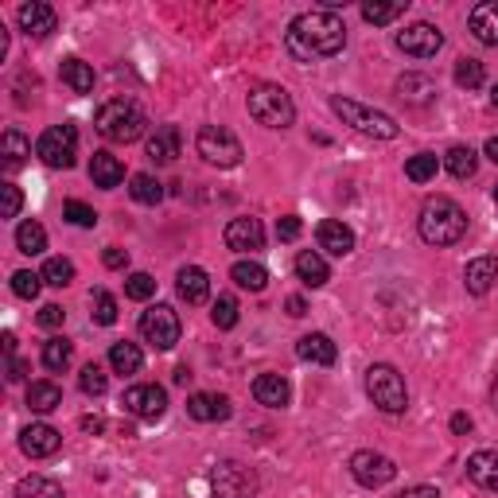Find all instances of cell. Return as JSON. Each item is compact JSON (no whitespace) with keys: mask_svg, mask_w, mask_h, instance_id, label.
Returning <instances> with one entry per match:
<instances>
[{"mask_svg":"<svg viewBox=\"0 0 498 498\" xmlns=\"http://www.w3.org/2000/svg\"><path fill=\"white\" fill-rule=\"evenodd\" d=\"M292 58L300 63H316V58H331L347 47V24L335 12H324V8H311V12H300L288 24L285 35Z\"/></svg>","mask_w":498,"mask_h":498,"instance_id":"obj_1","label":"cell"},{"mask_svg":"<svg viewBox=\"0 0 498 498\" xmlns=\"http://www.w3.org/2000/svg\"><path fill=\"white\" fill-rule=\"evenodd\" d=\"M417 230H421V238L428 241V246H456V241L467 234V211L460 207V203L436 195V199H428L421 207Z\"/></svg>","mask_w":498,"mask_h":498,"instance_id":"obj_2","label":"cell"},{"mask_svg":"<svg viewBox=\"0 0 498 498\" xmlns=\"http://www.w3.org/2000/svg\"><path fill=\"white\" fill-rule=\"evenodd\" d=\"M94 129L113 144H133L149 129V117H144V110L136 102H129V97H113V102H105L102 110L94 113Z\"/></svg>","mask_w":498,"mask_h":498,"instance_id":"obj_3","label":"cell"},{"mask_svg":"<svg viewBox=\"0 0 498 498\" xmlns=\"http://www.w3.org/2000/svg\"><path fill=\"white\" fill-rule=\"evenodd\" d=\"M246 105H249V117L265 129H288L296 121V105H292V94L277 82H257L249 86L246 94Z\"/></svg>","mask_w":498,"mask_h":498,"instance_id":"obj_4","label":"cell"},{"mask_svg":"<svg viewBox=\"0 0 498 498\" xmlns=\"http://www.w3.org/2000/svg\"><path fill=\"white\" fill-rule=\"evenodd\" d=\"M366 394L382 413L397 417L409 409V389H405V378L397 374V366L389 363H374L366 370Z\"/></svg>","mask_w":498,"mask_h":498,"instance_id":"obj_5","label":"cell"},{"mask_svg":"<svg viewBox=\"0 0 498 498\" xmlns=\"http://www.w3.org/2000/svg\"><path fill=\"white\" fill-rule=\"evenodd\" d=\"M331 110H335L343 121L350 125V129H358L363 136H374V141H394L397 133V121L382 110H370V105L363 102H350V97H331Z\"/></svg>","mask_w":498,"mask_h":498,"instance_id":"obj_6","label":"cell"},{"mask_svg":"<svg viewBox=\"0 0 498 498\" xmlns=\"http://www.w3.org/2000/svg\"><path fill=\"white\" fill-rule=\"evenodd\" d=\"M195 152H199L211 168H238L241 156H246L241 141L230 129H222V125H203L199 136H195Z\"/></svg>","mask_w":498,"mask_h":498,"instance_id":"obj_7","label":"cell"},{"mask_svg":"<svg viewBox=\"0 0 498 498\" xmlns=\"http://www.w3.org/2000/svg\"><path fill=\"white\" fill-rule=\"evenodd\" d=\"M141 335L144 343H152L156 350H175L180 347V316H175L172 304H152L149 311H141Z\"/></svg>","mask_w":498,"mask_h":498,"instance_id":"obj_8","label":"cell"},{"mask_svg":"<svg viewBox=\"0 0 498 498\" xmlns=\"http://www.w3.org/2000/svg\"><path fill=\"white\" fill-rule=\"evenodd\" d=\"M35 156L47 164V168H74L78 129L74 125H51V129L35 141Z\"/></svg>","mask_w":498,"mask_h":498,"instance_id":"obj_9","label":"cell"},{"mask_svg":"<svg viewBox=\"0 0 498 498\" xmlns=\"http://www.w3.org/2000/svg\"><path fill=\"white\" fill-rule=\"evenodd\" d=\"M350 475H355L358 487L378 491V487H386V483L397 479V464L389 460V456H382V452H370V448H363V452L350 456Z\"/></svg>","mask_w":498,"mask_h":498,"instance_id":"obj_10","label":"cell"},{"mask_svg":"<svg viewBox=\"0 0 498 498\" xmlns=\"http://www.w3.org/2000/svg\"><path fill=\"white\" fill-rule=\"evenodd\" d=\"M211 487H214V498H253L257 494V475L234 460H222L211 471Z\"/></svg>","mask_w":498,"mask_h":498,"instance_id":"obj_11","label":"cell"},{"mask_svg":"<svg viewBox=\"0 0 498 498\" xmlns=\"http://www.w3.org/2000/svg\"><path fill=\"white\" fill-rule=\"evenodd\" d=\"M121 405L125 413L141 417V421H160L164 413H168V394H164V386H129L121 394Z\"/></svg>","mask_w":498,"mask_h":498,"instance_id":"obj_12","label":"cell"},{"mask_svg":"<svg viewBox=\"0 0 498 498\" xmlns=\"http://www.w3.org/2000/svg\"><path fill=\"white\" fill-rule=\"evenodd\" d=\"M397 47L413 58H433L444 47V32L421 19V24H409L405 32H397Z\"/></svg>","mask_w":498,"mask_h":498,"instance_id":"obj_13","label":"cell"},{"mask_svg":"<svg viewBox=\"0 0 498 498\" xmlns=\"http://www.w3.org/2000/svg\"><path fill=\"white\" fill-rule=\"evenodd\" d=\"M58 448H63V433L51 425H27L24 433H19V452H24L27 460H47Z\"/></svg>","mask_w":498,"mask_h":498,"instance_id":"obj_14","label":"cell"},{"mask_svg":"<svg viewBox=\"0 0 498 498\" xmlns=\"http://www.w3.org/2000/svg\"><path fill=\"white\" fill-rule=\"evenodd\" d=\"M16 19H19V32L32 35V39H47L55 32V24H58L55 8L43 4V0H27V4H19Z\"/></svg>","mask_w":498,"mask_h":498,"instance_id":"obj_15","label":"cell"},{"mask_svg":"<svg viewBox=\"0 0 498 498\" xmlns=\"http://www.w3.org/2000/svg\"><path fill=\"white\" fill-rule=\"evenodd\" d=\"M226 246L234 253H257L265 246V230L257 218H230L226 222Z\"/></svg>","mask_w":498,"mask_h":498,"instance_id":"obj_16","label":"cell"},{"mask_svg":"<svg viewBox=\"0 0 498 498\" xmlns=\"http://www.w3.org/2000/svg\"><path fill=\"white\" fill-rule=\"evenodd\" d=\"M316 241H319V249L331 253V257H347V253L355 249V230L339 218H324L316 226Z\"/></svg>","mask_w":498,"mask_h":498,"instance_id":"obj_17","label":"cell"},{"mask_svg":"<svg viewBox=\"0 0 498 498\" xmlns=\"http://www.w3.org/2000/svg\"><path fill=\"white\" fill-rule=\"evenodd\" d=\"M188 413L203 425H214V421H230L234 405L226 394H191L188 397Z\"/></svg>","mask_w":498,"mask_h":498,"instance_id":"obj_18","label":"cell"},{"mask_svg":"<svg viewBox=\"0 0 498 498\" xmlns=\"http://www.w3.org/2000/svg\"><path fill=\"white\" fill-rule=\"evenodd\" d=\"M253 397L265 409H285L292 402V386L285 374H257L253 378Z\"/></svg>","mask_w":498,"mask_h":498,"instance_id":"obj_19","label":"cell"},{"mask_svg":"<svg viewBox=\"0 0 498 498\" xmlns=\"http://www.w3.org/2000/svg\"><path fill=\"white\" fill-rule=\"evenodd\" d=\"M175 288H180V300H188V304H207L211 300V277H207V269H199V265H183L180 269V277H175Z\"/></svg>","mask_w":498,"mask_h":498,"instance_id":"obj_20","label":"cell"},{"mask_svg":"<svg viewBox=\"0 0 498 498\" xmlns=\"http://www.w3.org/2000/svg\"><path fill=\"white\" fill-rule=\"evenodd\" d=\"M467 27H471V35L479 39V43L498 47V0H483V4H475L471 16H467Z\"/></svg>","mask_w":498,"mask_h":498,"instance_id":"obj_21","label":"cell"},{"mask_svg":"<svg viewBox=\"0 0 498 498\" xmlns=\"http://www.w3.org/2000/svg\"><path fill=\"white\" fill-rule=\"evenodd\" d=\"M494 280H498V257H475V261H467L464 285H467L471 296H487V292L494 288Z\"/></svg>","mask_w":498,"mask_h":498,"instance_id":"obj_22","label":"cell"},{"mask_svg":"<svg viewBox=\"0 0 498 498\" xmlns=\"http://www.w3.org/2000/svg\"><path fill=\"white\" fill-rule=\"evenodd\" d=\"M296 355L304 358V363H316V366H335L339 350H335V343H331L324 331H311V335H304L296 343Z\"/></svg>","mask_w":498,"mask_h":498,"instance_id":"obj_23","label":"cell"},{"mask_svg":"<svg viewBox=\"0 0 498 498\" xmlns=\"http://www.w3.org/2000/svg\"><path fill=\"white\" fill-rule=\"evenodd\" d=\"M90 180H94V188L113 191L117 183L125 180V164L117 160L113 152H94V160H90Z\"/></svg>","mask_w":498,"mask_h":498,"instance_id":"obj_24","label":"cell"},{"mask_svg":"<svg viewBox=\"0 0 498 498\" xmlns=\"http://www.w3.org/2000/svg\"><path fill=\"white\" fill-rule=\"evenodd\" d=\"M467 479L483 491H494L498 494V452H475L467 460Z\"/></svg>","mask_w":498,"mask_h":498,"instance_id":"obj_25","label":"cell"},{"mask_svg":"<svg viewBox=\"0 0 498 498\" xmlns=\"http://www.w3.org/2000/svg\"><path fill=\"white\" fill-rule=\"evenodd\" d=\"M180 144H183V136L175 125H160L152 136H149V160L156 164H172L175 156H180Z\"/></svg>","mask_w":498,"mask_h":498,"instance_id":"obj_26","label":"cell"},{"mask_svg":"<svg viewBox=\"0 0 498 498\" xmlns=\"http://www.w3.org/2000/svg\"><path fill=\"white\" fill-rule=\"evenodd\" d=\"M296 277L304 280L308 288H324L331 280V269H327V261L319 257L316 249H304V253H296Z\"/></svg>","mask_w":498,"mask_h":498,"instance_id":"obj_27","label":"cell"},{"mask_svg":"<svg viewBox=\"0 0 498 498\" xmlns=\"http://www.w3.org/2000/svg\"><path fill=\"white\" fill-rule=\"evenodd\" d=\"M444 168L456 175V180H471L475 172H479V152L471 149V144H452V149L444 152Z\"/></svg>","mask_w":498,"mask_h":498,"instance_id":"obj_28","label":"cell"},{"mask_svg":"<svg viewBox=\"0 0 498 498\" xmlns=\"http://www.w3.org/2000/svg\"><path fill=\"white\" fill-rule=\"evenodd\" d=\"M230 280L238 288H246V292H265L269 288V269L257 265V261H234Z\"/></svg>","mask_w":498,"mask_h":498,"instance_id":"obj_29","label":"cell"},{"mask_svg":"<svg viewBox=\"0 0 498 498\" xmlns=\"http://www.w3.org/2000/svg\"><path fill=\"white\" fill-rule=\"evenodd\" d=\"M58 78H63V82L71 86L74 94H90V90H94V66L82 63V58H63V66H58Z\"/></svg>","mask_w":498,"mask_h":498,"instance_id":"obj_30","label":"cell"},{"mask_svg":"<svg viewBox=\"0 0 498 498\" xmlns=\"http://www.w3.org/2000/svg\"><path fill=\"white\" fill-rule=\"evenodd\" d=\"M110 366L117 370V374H141V366H144V355H141V347L129 343V339H121V343H113L110 347Z\"/></svg>","mask_w":498,"mask_h":498,"instance_id":"obj_31","label":"cell"},{"mask_svg":"<svg viewBox=\"0 0 498 498\" xmlns=\"http://www.w3.org/2000/svg\"><path fill=\"white\" fill-rule=\"evenodd\" d=\"M63 405V389L55 382H32L27 386V409L32 413H55V409Z\"/></svg>","mask_w":498,"mask_h":498,"instance_id":"obj_32","label":"cell"},{"mask_svg":"<svg viewBox=\"0 0 498 498\" xmlns=\"http://www.w3.org/2000/svg\"><path fill=\"white\" fill-rule=\"evenodd\" d=\"M71 358H74V343H71V339L51 335L43 343V366L51 370V374H63V370L71 366Z\"/></svg>","mask_w":498,"mask_h":498,"instance_id":"obj_33","label":"cell"},{"mask_svg":"<svg viewBox=\"0 0 498 498\" xmlns=\"http://www.w3.org/2000/svg\"><path fill=\"white\" fill-rule=\"evenodd\" d=\"M16 249H19V253H27V257L43 253V249H47V230L39 226L35 218L19 222V230H16Z\"/></svg>","mask_w":498,"mask_h":498,"instance_id":"obj_34","label":"cell"},{"mask_svg":"<svg viewBox=\"0 0 498 498\" xmlns=\"http://www.w3.org/2000/svg\"><path fill=\"white\" fill-rule=\"evenodd\" d=\"M129 195L136 203H144V207H156V203L164 199V183L156 180V175L141 172V175H133V180H129Z\"/></svg>","mask_w":498,"mask_h":498,"instance_id":"obj_35","label":"cell"},{"mask_svg":"<svg viewBox=\"0 0 498 498\" xmlns=\"http://www.w3.org/2000/svg\"><path fill=\"white\" fill-rule=\"evenodd\" d=\"M27 156H32V141H27V136L19 133V129H8V133H4V168L16 172L19 164L27 160Z\"/></svg>","mask_w":498,"mask_h":498,"instance_id":"obj_36","label":"cell"},{"mask_svg":"<svg viewBox=\"0 0 498 498\" xmlns=\"http://www.w3.org/2000/svg\"><path fill=\"white\" fill-rule=\"evenodd\" d=\"M436 168H441V160H436L433 152H417V156H409L405 160V180L428 183V180H436Z\"/></svg>","mask_w":498,"mask_h":498,"instance_id":"obj_37","label":"cell"},{"mask_svg":"<svg viewBox=\"0 0 498 498\" xmlns=\"http://www.w3.org/2000/svg\"><path fill=\"white\" fill-rule=\"evenodd\" d=\"M19 498H66L63 487H58L55 479H43V475H32V479H19L16 487Z\"/></svg>","mask_w":498,"mask_h":498,"instance_id":"obj_38","label":"cell"},{"mask_svg":"<svg viewBox=\"0 0 498 498\" xmlns=\"http://www.w3.org/2000/svg\"><path fill=\"white\" fill-rule=\"evenodd\" d=\"M405 12V4L397 0V4H382V0H366L363 4V19L366 24H374V27H382V24H394L397 16Z\"/></svg>","mask_w":498,"mask_h":498,"instance_id":"obj_39","label":"cell"},{"mask_svg":"<svg viewBox=\"0 0 498 498\" xmlns=\"http://www.w3.org/2000/svg\"><path fill=\"white\" fill-rule=\"evenodd\" d=\"M71 280H74V261H66V257H47V265H43V285L66 288Z\"/></svg>","mask_w":498,"mask_h":498,"instance_id":"obj_40","label":"cell"},{"mask_svg":"<svg viewBox=\"0 0 498 498\" xmlns=\"http://www.w3.org/2000/svg\"><path fill=\"white\" fill-rule=\"evenodd\" d=\"M483 78H487V71L479 58H460L456 63V86H464V90H479Z\"/></svg>","mask_w":498,"mask_h":498,"instance_id":"obj_41","label":"cell"},{"mask_svg":"<svg viewBox=\"0 0 498 498\" xmlns=\"http://www.w3.org/2000/svg\"><path fill=\"white\" fill-rule=\"evenodd\" d=\"M211 324L218 327V331L238 327V300H234V296H218V300H214V308H211Z\"/></svg>","mask_w":498,"mask_h":498,"instance_id":"obj_42","label":"cell"},{"mask_svg":"<svg viewBox=\"0 0 498 498\" xmlns=\"http://www.w3.org/2000/svg\"><path fill=\"white\" fill-rule=\"evenodd\" d=\"M78 386H82L86 397H102L105 389H110V378H105V370L97 363H90V366H82V374H78Z\"/></svg>","mask_w":498,"mask_h":498,"instance_id":"obj_43","label":"cell"},{"mask_svg":"<svg viewBox=\"0 0 498 498\" xmlns=\"http://www.w3.org/2000/svg\"><path fill=\"white\" fill-rule=\"evenodd\" d=\"M39 288H43V272H32V269L12 272V292H16L19 300H35Z\"/></svg>","mask_w":498,"mask_h":498,"instance_id":"obj_44","label":"cell"},{"mask_svg":"<svg viewBox=\"0 0 498 498\" xmlns=\"http://www.w3.org/2000/svg\"><path fill=\"white\" fill-rule=\"evenodd\" d=\"M63 218L71 222V226H82V230L97 226V211L86 207V203H78V199H66V203H63Z\"/></svg>","mask_w":498,"mask_h":498,"instance_id":"obj_45","label":"cell"},{"mask_svg":"<svg viewBox=\"0 0 498 498\" xmlns=\"http://www.w3.org/2000/svg\"><path fill=\"white\" fill-rule=\"evenodd\" d=\"M397 94L409 97V102H428V97H433V82H428V78H417V74H405L402 82H397Z\"/></svg>","mask_w":498,"mask_h":498,"instance_id":"obj_46","label":"cell"},{"mask_svg":"<svg viewBox=\"0 0 498 498\" xmlns=\"http://www.w3.org/2000/svg\"><path fill=\"white\" fill-rule=\"evenodd\" d=\"M94 324H102V327L117 324V300L110 292H94Z\"/></svg>","mask_w":498,"mask_h":498,"instance_id":"obj_47","label":"cell"},{"mask_svg":"<svg viewBox=\"0 0 498 498\" xmlns=\"http://www.w3.org/2000/svg\"><path fill=\"white\" fill-rule=\"evenodd\" d=\"M125 296L129 300H152L156 296V280L149 272H133L129 280H125Z\"/></svg>","mask_w":498,"mask_h":498,"instance_id":"obj_48","label":"cell"},{"mask_svg":"<svg viewBox=\"0 0 498 498\" xmlns=\"http://www.w3.org/2000/svg\"><path fill=\"white\" fill-rule=\"evenodd\" d=\"M0 195H4V218H16L19 207H24V195H19L16 183H0Z\"/></svg>","mask_w":498,"mask_h":498,"instance_id":"obj_49","label":"cell"},{"mask_svg":"<svg viewBox=\"0 0 498 498\" xmlns=\"http://www.w3.org/2000/svg\"><path fill=\"white\" fill-rule=\"evenodd\" d=\"M300 230H304V222H300L296 214H285V218H277V238H280V241H296Z\"/></svg>","mask_w":498,"mask_h":498,"instance_id":"obj_50","label":"cell"},{"mask_svg":"<svg viewBox=\"0 0 498 498\" xmlns=\"http://www.w3.org/2000/svg\"><path fill=\"white\" fill-rule=\"evenodd\" d=\"M39 327H47V331H55V327H63V319H66V311L58 308V304H47V308H39Z\"/></svg>","mask_w":498,"mask_h":498,"instance_id":"obj_51","label":"cell"},{"mask_svg":"<svg viewBox=\"0 0 498 498\" xmlns=\"http://www.w3.org/2000/svg\"><path fill=\"white\" fill-rule=\"evenodd\" d=\"M102 261H105V269H125V265H129V253H125L121 246H110L102 253Z\"/></svg>","mask_w":498,"mask_h":498,"instance_id":"obj_52","label":"cell"},{"mask_svg":"<svg viewBox=\"0 0 498 498\" xmlns=\"http://www.w3.org/2000/svg\"><path fill=\"white\" fill-rule=\"evenodd\" d=\"M394 498H441L436 487H405V491H397Z\"/></svg>","mask_w":498,"mask_h":498,"instance_id":"obj_53","label":"cell"},{"mask_svg":"<svg viewBox=\"0 0 498 498\" xmlns=\"http://www.w3.org/2000/svg\"><path fill=\"white\" fill-rule=\"evenodd\" d=\"M27 378V363L24 358H8V382H24Z\"/></svg>","mask_w":498,"mask_h":498,"instance_id":"obj_54","label":"cell"},{"mask_svg":"<svg viewBox=\"0 0 498 498\" xmlns=\"http://www.w3.org/2000/svg\"><path fill=\"white\" fill-rule=\"evenodd\" d=\"M285 308H288V316H296V319H300V316H308L304 296H288V300H285Z\"/></svg>","mask_w":498,"mask_h":498,"instance_id":"obj_55","label":"cell"},{"mask_svg":"<svg viewBox=\"0 0 498 498\" xmlns=\"http://www.w3.org/2000/svg\"><path fill=\"white\" fill-rule=\"evenodd\" d=\"M452 433H456V436H467V433H471V417H467V413H456V417H452Z\"/></svg>","mask_w":498,"mask_h":498,"instance_id":"obj_56","label":"cell"},{"mask_svg":"<svg viewBox=\"0 0 498 498\" xmlns=\"http://www.w3.org/2000/svg\"><path fill=\"white\" fill-rule=\"evenodd\" d=\"M82 428H86V433H102V428H105V421H102V417H82Z\"/></svg>","mask_w":498,"mask_h":498,"instance_id":"obj_57","label":"cell"},{"mask_svg":"<svg viewBox=\"0 0 498 498\" xmlns=\"http://www.w3.org/2000/svg\"><path fill=\"white\" fill-rule=\"evenodd\" d=\"M483 156H487V160H491V164H498V136H491V141H487Z\"/></svg>","mask_w":498,"mask_h":498,"instance_id":"obj_58","label":"cell"},{"mask_svg":"<svg viewBox=\"0 0 498 498\" xmlns=\"http://www.w3.org/2000/svg\"><path fill=\"white\" fill-rule=\"evenodd\" d=\"M4 355L16 358V335H4Z\"/></svg>","mask_w":498,"mask_h":498,"instance_id":"obj_59","label":"cell"},{"mask_svg":"<svg viewBox=\"0 0 498 498\" xmlns=\"http://www.w3.org/2000/svg\"><path fill=\"white\" fill-rule=\"evenodd\" d=\"M188 378H191V370H188V366L175 370V382H180V386H188Z\"/></svg>","mask_w":498,"mask_h":498,"instance_id":"obj_60","label":"cell"},{"mask_svg":"<svg viewBox=\"0 0 498 498\" xmlns=\"http://www.w3.org/2000/svg\"><path fill=\"white\" fill-rule=\"evenodd\" d=\"M491 397H494V405H498V378H494V389H491Z\"/></svg>","mask_w":498,"mask_h":498,"instance_id":"obj_61","label":"cell"},{"mask_svg":"<svg viewBox=\"0 0 498 498\" xmlns=\"http://www.w3.org/2000/svg\"><path fill=\"white\" fill-rule=\"evenodd\" d=\"M491 102H494V110H498V86H494V94H491Z\"/></svg>","mask_w":498,"mask_h":498,"instance_id":"obj_62","label":"cell"},{"mask_svg":"<svg viewBox=\"0 0 498 498\" xmlns=\"http://www.w3.org/2000/svg\"><path fill=\"white\" fill-rule=\"evenodd\" d=\"M494 203H498V188H494Z\"/></svg>","mask_w":498,"mask_h":498,"instance_id":"obj_63","label":"cell"}]
</instances>
